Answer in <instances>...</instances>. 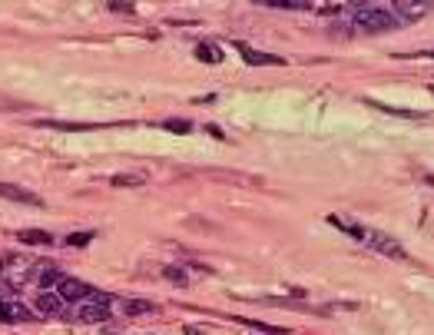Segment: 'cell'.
Returning <instances> with one entry per match:
<instances>
[{"mask_svg":"<svg viewBox=\"0 0 434 335\" xmlns=\"http://www.w3.org/2000/svg\"><path fill=\"white\" fill-rule=\"evenodd\" d=\"M348 23L358 27L361 33H385L398 27V20L388 13V7H375V4H355V11L348 13Z\"/></svg>","mask_w":434,"mask_h":335,"instance_id":"7a4b0ae2","label":"cell"},{"mask_svg":"<svg viewBox=\"0 0 434 335\" xmlns=\"http://www.w3.org/2000/svg\"><path fill=\"white\" fill-rule=\"evenodd\" d=\"M126 315H143V312H156V305L152 302H143V299H130V302L123 305Z\"/></svg>","mask_w":434,"mask_h":335,"instance_id":"2e32d148","label":"cell"},{"mask_svg":"<svg viewBox=\"0 0 434 335\" xmlns=\"http://www.w3.org/2000/svg\"><path fill=\"white\" fill-rule=\"evenodd\" d=\"M195 57H199L203 64H219V60H222V50L212 44H199L195 47Z\"/></svg>","mask_w":434,"mask_h":335,"instance_id":"5bb4252c","label":"cell"},{"mask_svg":"<svg viewBox=\"0 0 434 335\" xmlns=\"http://www.w3.org/2000/svg\"><path fill=\"white\" fill-rule=\"evenodd\" d=\"M428 11H431L428 0H394V4L388 7V13L398 20V27H402V23L421 20V17H428Z\"/></svg>","mask_w":434,"mask_h":335,"instance_id":"277c9868","label":"cell"},{"mask_svg":"<svg viewBox=\"0 0 434 335\" xmlns=\"http://www.w3.org/2000/svg\"><path fill=\"white\" fill-rule=\"evenodd\" d=\"M146 183V176L143 173H116V176H109V186H130V189H136V186Z\"/></svg>","mask_w":434,"mask_h":335,"instance_id":"4fadbf2b","label":"cell"},{"mask_svg":"<svg viewBox=\"0 0 434 335\" xmlns=\"http://www.w3.org/2000/svg\"><path fill=\"white\" fill-rule=\"evenodd\" d=\"M107 7H109L113 13H130L133 7H136V4H130V0H109Z\"/></svg>","mask_w":434,"mask_h":335,"instance_id":"ac0fdd59","label":"cell"},{"mask_svg":"<svg viewBox=\"0 0 434 335\" xmlns=\"http://www.w3.org/2000/svg\"><path fill=\"white\" fill-rule=\"evenodd\" d=\"M33 305H37V312L40 315H60L66 309V302L56 295V292H40V295L33 299Z\"/></svg>","mask_w":434,"mask_h":335,"instance_id":"30bf717a","label":"cell"},{"mask_svg":"<svg viewBox=\"0 0 434 335\" xmlns=\"http://www.w3.org/2000/svg\"><path fill=\"white\" fill-rule=\"evenodd\" d=\"M163 279H169L173 286H189V276H186L179 266H166V269H163Z\"/></svg>","mask_w":434,"mask_h":335,"instance_id":"9a60e30c","label":"cell"},{"mask_svg":"<svg viewBox=\"0 0 434 335\" xmlns=\"http://www.w3.org/2000/svg\"><path fill=\"white\" fill-rule=\"evenodd\" d=\"M262 7H275V11H308V0H259Z\"/></svg>","mask_w":434,"mask_h":335,"instance_id":"7c38bea8","label":"cell"},{"mask_svg":"<svg viewBox=\"0 0 434 335\" xmlns=\"http://www.w3.org/2000/svg\"><path fill=\"white\" fill-rule=\"evenodd\" d=\"M236 50H239V54L246 57V60H249L252 66H269V64H272V66H282V64H285L282 57H275V54H262V50H252V47H249V44H242V40L236 44Z\"/></svg>","mask_w":434,"mask_h":335,"instance_id":"ba28073f","label":"cell"},{"mask_svg":"<svg viewBox=\"0 0 434 335\" xmlns=\"http://www.w3.org/2000/svg\"><path fill=\"white\" fill-rule=\"evenodd\" d=\"M17 239H20L23 246H54V236L44 233V229H20Z\"/></svg>","mask_w":434,"mask_h":335,"instance_id":"8fae6325","label":"cell"},{"mask_svg":"<svg viewBox=\"0 0 434 335\" xmlns=\"http://www.w3.org/2000/svg\"><path fill=\"white\" fill-rule=\"evenodd\" d=\"M7 322H11V302L0 299V325H7Z\"/></svg>","mask_w":434,"mask_h":335,"instance_id":"ffe728a7","label":"cell"},{"mask_svg":"<svg viewBox=\"0 0 434 335\" xmlns=\"http://www.w3.org/2000/svg\"><path fill=\"white\" fill-rule=\"evenodd\" d=\"M328 223H332V226H338L342 233H348L351 239H358L361 246H368V249H375V252H381V256H388V259H404V256H408L402 242H398L394 236H388V233H381V229L358 226V223L342 219V216H328Z\"/></svg>","mask_w":434,"mask_h":335,"instance_id":"6da1fadb","label":"cell"},{"mask_svg":"<svg viewBox=\"0 0 434 335\" xmlns=\"http://www.w3.org/2000/svg\"><path fill=\"white\" fill-rule=\"evenodd\" d=\"M90 292H93V289H90L87 282L70 279V276H66V279L60 282V286H56V295H60L64 302H83V299H87Z\"/></svg>","mask_w":434,"mask_h":335,"instance_id":"5b68a950","label":"cell"},{"mask_svg":"<svg viewBox=\"0 0 434 335\" xmlns=\"http://www.w3.org/2000/svg\"><path fill=\"white\" fill-rule=\"evenodd\" d=\"M0 199H13V203H27V206H44V199L30 189H23L17 183H0Z\"/></svg>","mask_w":434,"mask_h":335,"instance_id":"8992f818","label":"cell"},{"mask_svg":"<svg viewBox=\"0 0 434 335\" xmlns=\"http://www.w3.org/2000/svg\"><path fill=\"white\" fill-rule=\"evenodd\" d=\"M0 279L7 282L11 289H23L37 279V262L23 252H4L0 256Z\"/></svg>","mask_w":434,"mask_h":335,"instance_id":"3957f363","label":"cell"},{"mask_svg":"<svg viewBox=\"0 0 434 335\" xmlns=\"http://www.w3.org/2000/svg\"><path fill=\"white\" fill-rule=\"evenodd\" d=\"M93 242V233H70L66 236V246H73V249H83Z\"/></svg>","mask_w":434,"mask_h":335,"instance_id":"e0dca14e","label":"cell"},{"mask_svg":"<svg viewBox=\"0 0 434 335\" xmlns=\"http://www.w3.org/2000/svg\"><path fill=\"white\" fill-rule=\"evenodd\" d=\"M66 276L60 272V266H54V262H37V282L44 286V292H50L54 286H60Z\"/></svg>","mask_w":434,"mask_h":335,"instance_id":"9c48e42d","label":"cell"},{"mask_svg":"<svg viewBox=\"0 0 434 335\" xmlns=\"http://www.w3.org/2000/svg\"><path fill=\"white\" fill-rule=\"evenodd\" d=\"M76 319H80V322H87V325L107 322V319H109V305L90 302V299H83V302H80V312H76Z\"/></svg>","mask_w":434,"mask_h":335,"instance_id":"52a82bcc","label":"cell"},{"mask_svg":"<svg viewBox=\"0 0 434 335\" xmlns=\"http://www.w3.org/2000/svg\"><path fill=\"white\" fill-rule=\"evenodd\" d=\"M166 130H173V133H189V130H193V123H186V119H166Z\"/></svg>","mask_w":434,"mask_h":335,"instance_id":"d6986e66","label":"cell"}]
</instances>
